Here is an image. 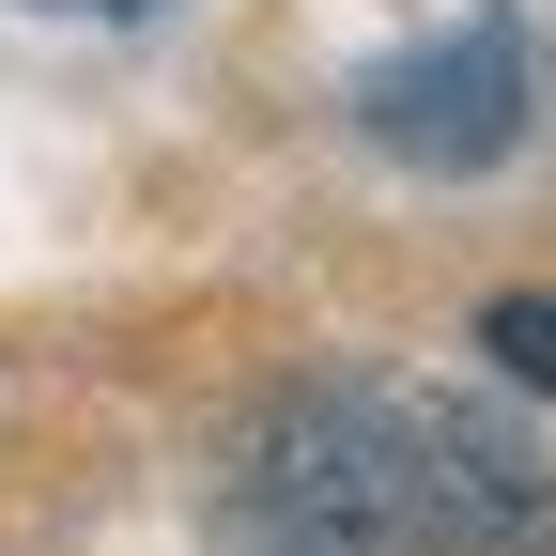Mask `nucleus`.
I'll return each mask as SVG.
<instances>
[{"instance_id":"f257e3e1","label":"nucleus","mask_w":556,"mask_h":556,"mask_svg":"<svg viewBox=\"0 0 556 556\" xmlns=\"http://www.w3.org/2000/svg\"><path fill=\"white\" fill-rule=\"evenodd\" d=\"M232 526H248V556H495L541 526V479L464 402L309 387V402H278Z\"/></svg>"},{"instance_id":"f03ea898","label":"nucleus","mask_w":556,"mask_h":556,"mask_svg":"<svg viewBox=\"0 0 556 556\" xmlns=\"http://www.w3.org/2000/svg\"><path fill=\"white\" fill-rule=\"evenodd\" d=\"M356 124L387 139L402 170H495L526 139V31L510 16H464L448 47H402L356 78Z\"/></svg>"},{"instance_id":"7ed1b4c3","label":"nucleus","mask_w":556,"mask_h":556,"mask_svg":"<svg viewBox=\"0 0 556 556\" xmlns=\"http://www.w3.org/2000/svg\"><path fill=\"white\" fill-rule=\"evenodd\" d=\"M479 340H495L526 387H556V294H495V309H479Z\"/></svg>"},{"instance_id":"20e7f679","label":"nucleus","mask_w":556,"mask_h":556,"mask_svg":"<svg viewBox=\"0 0 556 556\" xmlns=\"http://www.w3.org/2000/svg\"><path fill=\"white\" fill-rule=\"evenodd\" d=\"M109 16H139V0H109Z\"/></svg>"}]
</instances>
